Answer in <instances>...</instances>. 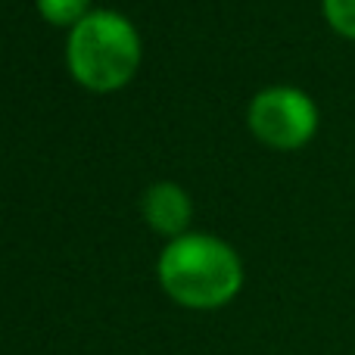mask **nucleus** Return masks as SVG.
Segmentation results:
<instances>
[{"instance_id": "f257e3e1", "label": "nucleus", "mask_w": 355, "mask_h": 355, "mask_svg": "<svg viewBox=\"0 0 355 355\" xmlns=\"http://www.w3.org/2000/svg\"><path fill=\"white\" fill-rule=\"evenodd\" d=\"M162 287L184 306L212 309L237 293L243 271L227 243L209 234H187L166 246L159 259Z\"/></svg>"}, {"instance_id": "f03ea898", "label": "nucleus", "mask_w": 355, "mask_h": 355, "mask_svg": "<svg viewBox=\"0 0 355 355\" xmlns=\"http://www.w3.org/2000/svg\"><path fill=\"white\" fill-rule=\"evenodd\" d=\"M141 44L131 22L119 12L94 10L72 28L69 66L87 87L110 91L119 87L137 66Z\"/></svg>"}, {"instance_id": "7ed1b4c3", "label": "nucleus", "mask_w": 355, "mask_h": 355, "mask_svg": "<svg viewBox=\"0 0 355 355\" xmlns=\"http://www.w3.org/2000/svg\"><path fill=\"white\" fill-rule=\"evenodd\" d=\"M250 125L271 147H300L318 125L315 103L296 87H268L250 106Z\"/></svg>"}, {"instance_id": "20e7f679", "label": "nucleus", "mask_w": 355, "mask_h": 355, "mask_svg": "<svg viewBox=\"0 0 355 355\" xmlns=\"http://www.w3.org/2000/svg\"><path fill=\"white\" fill-rule=\"evenodd\" d=\"M144 215L150 218V225L159 227V231H181L187 225V215H190V202L184 196V190L178 184H153V187L144 193Z\"/></svg>"}, {"instance_id": "39448f33", "label": "nucleus", "mask_w": 355, "mask_h": 355, "mask_svg": "<svg viewBox=\"0 0 355 355\" xmlns=\"http://www.w3.org/2000/svg\"><path fill=\"white\" fill-rule=\"evenodd\" d=\"M41 12L50 19V22H75L78 25L85 19V10H87V0H37Z\"/></svg>"}, {"instance_id": "423d86ee", "label": "nucleus", "mask_w": 355, "mask_h": 355, "mask_svg": "<svg viewBox=\"0 0 355 355\" xmlns=\"http://www.w3.org/2000/svg\"><path fill=\"white\" fill-rule=\"evenodd\" d=\"M324 12L334 28L355 37V0H324Z\"/></svg>"}]
</instances>
